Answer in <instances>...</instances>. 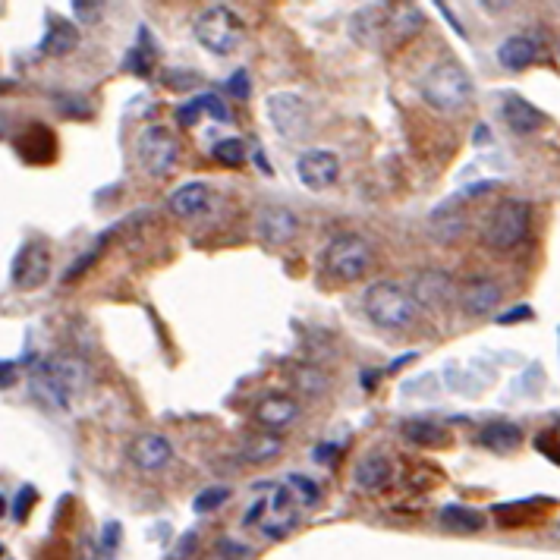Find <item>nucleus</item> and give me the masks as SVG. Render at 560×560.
Returning <instances> with one entry per match:
<instances>
[{
  "mask_svg": "<svg viewBox=\"0 0 560 560\" xmlns=\"http://www.w3.org/2000/svg\"><path fill=\"white\" fill-rule=\"evenodd\" d=\"M280 450H284V438L268 435V432H258V435H249L243 441L240 457L246 463H268V460H274L280 454Z\"/></svg>",
  "mask_w": 560,
  "mask_h": 560,
  "instance_id": "25",
  "label": "nucleus"
},
{
  "mask_svg": "<svg viewBox=\"0 0 560 560\" xmlns=\"http://www.w3.org/2000/svg\"><path fill=\"white\" fill-rule=\"evenodd\" d=\"M554 441H560V425L554 428Z\"/></svg>",
  "mask_w": 560,
  "mask_h": 560,
  "instance_id": "47",
  "label": "nucleus"
},
{
  "mask_svg": "<svg viewBox=\"0 0 560 560\" xmlns=\"http://www.w3.org/2000/svg\"><path fill=\"white\" fill-rule=\"evenodd\" d=\"M13 384H16V362L0 359V391H7Z\"/></svg>",
  "mask_w": 560,
  "mask_h": 560,
  "instance_id": "40",
  "label": "nucleus"
},
{
  "mask_svg": "<svg viewBox=\"0 0 560 560\" xmlns=\"http://www.w3.org/2000/svg\"><path fill=\"white\" fill-rule=\"evenodd\" d=\"M211 202V186L202 183V180H192L186 186H180L177 192H170L167 199V211L174 214V218H196V214H202Z\"/></svg>",
  "mask_w": 560,
  "mask_h": 560,
  "instance_id": "18",
  "label": "nucleus"
},
{
  "mask_svg": "<svg viewBox=\"0 0 560 560\" xmlns=\"http://www.w3.org/2000/svg\"><path fill=\"white\" fill-rule=\"evenodd\" d=\"M529 221H532V208L523 199H507L494 208L491 221L485 227V246L494 252H510L520 246L529 236Z\"/></svg>",
  "mask_w": 560,
  "mask_h": 560,
  "instance_id": "7",
  "label": "nucleus"
},
{
  "mask_svg": "<svg viewBox=\"0 0 560 560\" xmlns=\"http://www.w3.org/2000/svg\"><path fill=\"white\" fill-rule=\"evenodd\" d=\"M230 501V488L224 485H214V488H205L202 494H196V501H192V513H214L218 507H224Z\"/></svg>",
  "mask_w": 560,
  "mask_h": 560,
  "instance_id": "30",
  "label": "nucleus"
},
{
  "mask_svg": "<svg viewBox=\"0 0 560 560\" xmlns=\"http://www.w3.org/2000/svg\"><path fill=\"white\" fill-rule=\"evenodd\" d=\"M196 104H199V111L202 114H208L211 120H218V123H233V114H230V107L214 95V92H205V95H199L196 98Z\"/></svg>",
  "mask_w": 560,
  "mask_h": 560,
  "instance_id": "31",
  "label": "nucleus"
},
{
  "mask_svg": "<svg viewBox=\"0 0 560 560\" xmlns=\"http://www.w3.org/2000/svg\"><path fill=\"white\" fill-rule=\"evenodd\" d=\"M224 89L233 95V98H240V101H246L249 98V73L246 70H236L230 79H227V85Z\"/></svg>",
  "mask_w": 560,
  "mask_h": 560,
  "instance_id": "34",
  "label": "nucleus"
},
{
  "mask_svg": "<svg viewBox=\"0 0 560 560\" xmlns=\"http://www.w3.org/2000/svg\"><path fill=\"white\" fill-rule=\"evenodd\" d=\"M535 312H532V306H513L510 312H504V315H498L494 321H498V325H516V321H529Z\"/></svg>",
  "mask_w": 560,
  "mask_h": 560,
  "instance_id": "37",
  "label": "nucleus"
},
{
  "mask_svg": "<svg viewBox=\"0 0 560 560\" xmlns=\"http://www.w3.org/2000/svg\"><path fill=\"white\" fill-rule=\"evenodd\" d=\"M192 32H196V41L205 51L218 54V57L233 54L236 48L243 45V35H246L240 16H236L230 7H221V4H214L205 13H199Z\"/></svg>",
  "mask_w": 560,
  "mask_h": 560,
  "instance_id": "6",
  "label": "nucleus"
},
{
  "mask_svg": "<svg viewBox=\"0 0 560 560\" xmlns=\"http://www.w3.org/2000/svg\"><path fill=\"white\" fill-rule=\"evenodd\" d=\"M422 98L438 114H460L472 98V79L454 60H441L422 79Z\"/></svg>",
  "mask_w": 560,
  "mask_h": 560,
  "instance_id": "3",
  "label": "nucleus"
},
{
  "mask_svg": "<svg viewBox=\"0 0 560 560\" xmlns=\"http://www.w3.org/2000/svg\"><path fill=\"white\" fill-rule=\"evenodd\" d=\"M299 230V221L290 208H280V205H268L258 214V233H262V240L271 246H284L290 243Z\"/></svg>",
  "mask_w": 560,
  "mask_h": 560,
  "instance_id": "15",
  "label": "nucleus"
},
{
  "mask_svg": "<svg viewBox=\"0 0 560 560\" xmlns=\"http://www.w3.org/2000/svg\"><path fill=\"white\" fill-rule=\"evenodd\" d=\"M79 560H98L95 548H92V545H82V551H79Z\"/></svg>",
  "mask_w": 560,
  "mask_h": 560,
  "instance_id": "44",
  "label": "nucleus"
},
{
  "mask_svg": "<svg viewBox=\"0 0 560 560\" xmlns=\"http://www.w3.org/2000/svg\"><path fill=\"white\" fill-rule=\"evenodd\" d=\"M95 258H98V249H95V252H85L82 258H76V265H73L67 274H63V284H70V280H76L85 268H89V265L95 262Z\"/></svg>",
  "mask_w": 560,
  "mask_h": 560,
  "instance_id": "38",
  "label": "nucleus"
},
{
  "mask_svg": "<svg viewBox=\"0 0 560 560\" xmlns=\"http://www.w3.org/2000/svg\"><path fill=\"white\" fill-rule=\"evenodd\" d=\"M438 520L447 532H457V535H476L485 529V513L466 504H447Z\"/></svg>",
  "mask_w": 560,
  "mask_h": 560,
  "instance_id": "24",
  "label": "nucleus"
},
{
  "mask_svg": "<svg viewBox=\"0 0 560 560\" xmlns=\"http://www.w3.org/2000/svg\"><path fill=\"white\" fill-rule=\"evenodd\" d=\"M85 384V365L73 356H51L32 369V391L54 409H70Z\"/></svg>",
  "mask_w": 560,
  "mask_h": 560,
  "instance_id": "1",
  "label": "nucleus"
},
{
  "mask_svg": "<svg viewBox=\"0 0 560 560\" xmlns=\"http://www.w3.org/2000/svg\"><path fill=\"white\" fill-rule=\"evenodd\" d=\"M425 26V16L419 7H365L356 19H353V35L359 41H369V35H391L394 45L400 41H409L413 35H419Z\"/></svg>",
  "mask_w": 560,
  "mask_h": 560,
  "instance_id": "4",
  "label": "nucleus"
},
{
  "mask_svg": "<svg viewBox=\"0 0 560 560\" xmlns=\"http://www.w3.org/2000/svg\"><path fill=\"white\" fill-rule=\"evenodd\" d=\"M293 384L299 387V391H306V394H312V397H318V394H325L328 387H331V381H328V375L321 372V369H315V365H299V369L293 372Z\"/></svg>",
  "mask_w": 560,
  "mask_h": 560,
  "instance_id": "27",
  "label": "nucleus"
},
{
  "mask_svg": "<svg viewBox=\"0 0 560 560\" xmlns=\"http://www.w3.org/2000/svg\"><path fill=\"white\" fill-rule=\"evenodd\" d=\"M35 501H38V491H35L32 485L19 488L16 501H13V520H16V523H26V520H29V510L35 507Z\"/></svg>",
  "mask_w": 560,
  "mask_h": 560,
  "instance_id": "32",
  "label": "nucleus"
},
{
  "mask_svg": "<svg viewBox=\"0 0 560 560\" xmlns=\"http://www.w3.org/2000/svg\"><path fill=\"white\" fill-rule=\"evenodd\" d=\"M192 548H196V532H186L183 535V545H177V551L170 554V560H186L192 554Z\"/></svg>",
  "mask_w": 560,
  "mask_h": 560,
  "instance_id": "41",
  "label": "nucleus"
},
{
  "mask_svg": "<svg viewBox=\"0 0 560 560\" xmlns=\"http://www.w3.org/2000/svg\"><path fill=\"white\" fill-rule=\"evenodd\" d=\"M262 510H265V501L262 498H258L249 510H246V516H243V526H252V523H258V520H262Z\"/></svg>",
  "mask_w": 560,
  "mask_h": 560,
  "instance_id": "42",
  "label": "nucleus"
},
{
  "mask_svg": "<svg viewBox=\"0 0 560 560\" xmlns=\"http://www.w3.org/2000/svg\"><path fill=\"white\" fill-rule=\"evenodd\" d=\"M296 177L315 192L328 189L340 177V158L328 152V148H306L296 161Z\"/></svg>",
  "mask_w": 560,
  "mask_h": 560,
  "instance_id": "11",
  "label": "nucleus"
},
{
  "mask_svg": "<svg viewBox=\"0 0 560 560\" xmlns=\"http://www.w3.org/2000/svg\"><path fill=\"white\" fill-rule=\"evenodd\" d=\"M290 485H296L299 498L306 501V507H315V504H318L321 494H318V485H315L312 479H306V476H299V472H293V476H290Z\"/></svg>",
  "mask_w": 560,
  "mask_h": 560,
  "instance_id": "33",
  "label": "nucleus"
},
{
  "mask_svg": "<svg viewBox=\"0 0 560 560\" xmlns=\"http://www.w3.org/2000/svg\"><path fill=\"white\" fill-rule=\"evenodd\" d=\"M535 57H538V41L529 35H510L498 48V63L510 73H520V70L532 67Z\"/></svg>",
  "mask_w": 560,
  "mask_h": 560,
  "instance_id": "21",
  "label": "nucleus"
},
{
  "mask_svg": "<svg viewBox=\"0 0 560 560\" xmlns=\"http://www.w3.org/2000/svg\"><path fill=\"white\" fill-rule=\"evenodd\" d=\"M268 117L280 136L299 139L309 126V107L293 92H274V95H268Z\"/></svg>",
  "mask_w": 560,
  "mask_h": 560,
  "instance_id": "10",
  "label": "nucleus"
},
{
  "mask_svg": "<svg viewBox=\"0 0 560 560\" xmlns=\"http://www.w3.org/2000/svg\"><path fill=\"white\" fill-rule=\"evenodd\" d=\"M211 155H214V161H221L227 167H240L246 161V145H243V139H236V136L233 139H221V142H214Z\"/></svg>",
  "mask_w": 560,
  "mask_h": 560,
  "instance_id": "29",
  "label": "nucleus"
},
{
  "mask_svg": "<svg viewBox=\"0 0 560 560\" xmlns=\"http://www.w3.org/2000/svg\"><path fill=\"white\" fill-rule=\"evenodd\" d=\"M504 123L510 126V133H516V136H532L548 120H545V114L538 111L532 101H526L520 95H507L504 98Z\"/></svg>",
  "mask_w": 560,
  "mask_h": 560,
  "instance_id": "16",
  "label": "nucleus"
},
{
  "mask_svg": "<svg viewBox=\"0 0 560 560\" xmlns=\"http://www.w3.org/2000/svg\"><path fill=\"white\" fill-rule=\"evenodd\" d=\"M4 89H10V82H7V79H0V92H4Z\"/></svg>",
  "mask_w": 560,
  "mask_h": 560,
  "instance_id": "46",
  "label": "nucleus"
},
{
  "mask_svg": "<svg viewBox=\"0 0 560 560\" xmlns=\"http://www.w3.org/2000/svg\"><path fill=\"white\" fill-rule=\"evenodd\" d=\"M325 271L340 280V284H356L372 268V246L359 233H337L334 240L325 246Z\"/></svg>",
  "mask_w": 560,
  "mask_h": 560,
  "instance_id": "5",
  "label": "nucleus"
},
{
  "mask_svg": "<svg viewBox=\"0 0 560 560\" xmlns=\"http://www.w3.org/2000/svg\"><path fill=\"white\" fill-rule=\"evenodd\" d=\"M120 535H123V526L120 523H104V529H101V548L111 554V551H117L120 548Z\"/></svg>",
  "mask_w": 560,
  "mask_h": 560,
  "instance_id": "35",
  "label": "nucleus"
},
{
  "mask_svg": "<svg viewBox=\"0 0 560 560\" xmlns=\"http://www.w3.org/2000/svg\"><path fill=\"white\" fill-rule=\"evenodd\" d=\"M479 444L485 450H491V454H513V450H520L523 444V428L520 425H513V422H488L482 432H479Z\"/></svg>",
  "mask_w": 560,
  "mask_h": 560,
  "instance_id": "20",
  "label": "nucleus"
},
{
  "mask_svg": "<svg viewBox=\"0 0 560 560\" xmlns=\"http://www.w3.org/2000/svg\"><path fill=\"white\" fill-rule=\"evenodd\" d=\"M334 454H337V447H334V444H321V447L315 450V460H318V463H325V460L334 457Z\"/></svg>",
  "mask_w": 560,
  "mask_h": 560,
  "instance_id": "43",
  "label": "nucleus"
},
{
  "mask_svg": "<svg viewBox=\"0 0 560 560\" xmlns=\"http://www.w3.org/2000/svg\"><path fill=\"white\" fill-rule=\"evenodd\" d=\"M0 560H4V545H0Z\"/></svg>",
  "mask_w": 560,
  "mask_h": 560,
  "instance_id": "48",
  "label": "nucleus"
},
{
  "mask_svg": "<svg viewBox=\"0 0 560 560\" xmlns=\"http://www.w3.org/2000/svg\"><path fill=\"white\" fill-rule=\"evenodd\" d=\"M296 416H299V403L287 394H268L252 409V419L262 428H271V432H280V428L293 425Z\"/></svg>",
  "mask_w": 560,
  "mask_h": 560,
  "instance_id": "14",
  "label": "nucleus"
},
{
  "mask_svg": "<svg viewBox=\"0 0 560 560\" xmlns=\"http://www.w3.org/2000/svg\"><path fill=\"white\" fill-rule=\"evenodd\" d=\"M129 460H133V466L142 472H161L170 460H174V447H170V441L164 435L148 432L129 444Z\"/></svg>",
  "mask_w": 560,
  "mask_h": 560,
  "instance_id": "13",
  "label": "nucleus"
},
{
  "mask_svg": "<svg viewBox=\"0 0 560 560\" xmlns=\"http://www.w3.org/2000/svg\"><path fill=\"white\" fill-rule=\"evenodd\" d=\"M73 10H76V16L82 19V23H98V16H101L104 4H89V0H76Z\"/></svg>",
  "mask_w": 560,
  "mask_h": 560,
  "instance_id": "36",
  "label": "nucleus"
},
{
  "mask_svg": "<svg viewBox=\"0 0 560 560\" xmlns=\"http://www.w3.org/2000/svg\"><path fill=\"white\" fill-rule=\"evenodd\" d=\"M409 296L416 299L419 309H444L457 296V284L447 271H419L409 284Z\"/></svg>",
  "mask_w": 560,
  "mask_h": 560,
  "instance_id": "12",
  "label": "nucleus"
},
{
  "mask_svg": "<svg viewBox=\"0 0 560 560\" xmlns=\"http://www.w3.org/2000/svg\"><path fill=\"white\" fill-rule=\"evenodd\" d=\"M7 513V501H4V494H0V516Z\"/></svg>",
  "mask_w": 560,
  "mask_h": 560,
  "instance_id": "45",
  "label": "nucleus"
},
{
  "mask_svg": "<svg viewBox=\"0 0 560 560\" xmlns=\"http://www.w3.org/2000/svg\"><path fill=\"white\" fill-rule=\"evenodd\" d=\"M16 148L29 164H48L54 158V136H51L48 126L35 123V126L26 129V136L16 142Z\"/></svg>",
  "mask_w": 560,
  "mask_h": 560,
  "instance_id": "23",
  "label": "nucleus"
},
{
  "mask_svg": "<svg viewBox=\"0 0 560 560\" xmlns=\"http://www.w3.org/2000/svg\"><path fill=\"white\" fill-rule=\"evenodd\" d=\"M400 435L406 441H413V444H441L447 438L444 428L435 425V422H428V419H406L400 425Z\"/></svg>",
  "mask_w": 560,
  "mask_h": 560,
  "instance_id": "26",
  "label": "nucleus"
},
{
  "mask_svg": "<svg viewBox=\"0 0 560 560\" xmlns=\"http://www.w3.org/2000/svg\"><path fill=\"white\" fill-rule=\"evenodd\" d=\"M365 315L372 318V325L384 328V331H403L409 325H416L419 318V306L416 299L409 296V290H403L394 280H378L369 290H365Z\"/></svg>",
  "mask_w": 560,
  "mask_h": 560,
  "instance_id": "2",
  "label": "nucleus"
},
{
  "mask_svg": "<svg viewBox=\"0 0 560 560\" xmlns=\"http://www.w3.org/2000/svg\"><path fill=\"white\" fill-rule=\"evenodd\" d=\"M391 479H394V466L384 454L362 457L353 469V485L362 488V491H381V488L391 485Z\"/></svg>",
  "mask_w": 560,
  "mask_h": 560,
  "instance_id": "19",
  "label": "nucleus"
},
{
  "mask_svg": "<svg viewBox=\"0 0 560 560\" xmlns=\"http://www.w3.org/2000/svg\"><path fill=\"white\" fill-rule=\"evenodd\" d=\"M136 155H139V167L148 177L164 180L174 174V167L180 161V142L170 133L167 126H145L136 142Z\"/></svg>",
  "mask_w": 560,
  "mask_h": 560,
  "instance_id": "8",
  "label": "nucleus"
},
{
  "mask_svg": "<svg viewBox=\"0 0 560 560\" xmlns=\"http://www.w3.org/2000/svg\"><path fill=\"white\" fill-rule=\"evenodd\" d=\"M13 287L16 290H38L51 277V246L45 240H29L13 258Z\"/></svg>",
  "mask_w": 560,
  "mask_h": 560,
  "instance_id": "9",
  "label": "nucleus"
},
{
  "mask_svg": "<svg viewBox=\"0 0 560 560\" xmlns=\"http://www.w3.org/2000/svg\"><path fill=\"white\" fill-rule=\"evenodd\" d=\"M199 104L196 101H189V104H180L177 107V120H180V126H196V120H199Z\"/></svg>",
  "mask_w": 560,
  "mask_h": 560,
  "instance_id": "39",
  "label": "nucleus"
},
{
  "mask_svg": "<svg viewBox=\"0 0 560 560\" xmlns=\"http://www.w3.org/2000/svg\"><path fill=\"white\" fill-rule=\"evenodd\" d=\"M501 284L498 280H491V277H476V280H469V284L463 287V309L466 315H488L501 306Z\"/></svg>",
  "mask_w": 560,
  "mask_h": 560,
  "instance_id": "17",
  "label": "nucleus"
},
{
  "mask_svg": "<svg viewBox=\"0 0 560 560\" xmlns=\"http://www.w3.org/2000/svg\"><path fill=\"white\" fill-rule=\"evenodd\" d=\"M152 57H155V51L148 48V32L142 29V41H139L133 51H126V63H123V67L129 73H136V76H148V73H152Z\"/></svg>",
  "mask_w": 560,
  "mask_h": 560,
  "instance_id": "28",
  "label": "nucleus"
},
{
  "mask_svg": "<svg viewBox=\"0 0 560 560\" xmlns=\"http://www.w3.org/2000/svg\"><path fill=\"white\" fill-rule=\"evenodd\" d=\"M76 45H79V29L73 23H67V19L51 16L48 19V32H45V38H41V54L67 57V54L76 51Z\"/></svg>",
  "mask_w": 560,
  "mask_h": 560,
  "instance_id": "22",
  "label": "nucleus"
}]
</instances>
